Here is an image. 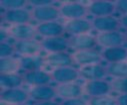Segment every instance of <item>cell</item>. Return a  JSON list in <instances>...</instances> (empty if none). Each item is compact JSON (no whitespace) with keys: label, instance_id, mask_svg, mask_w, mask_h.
<instances>
[{"label":"cell","instance_id":"6da1fadb","mask_svg":"<svg viewBox=\"0 0 127 105\" xmlns=\"http://www.w3.org/2000/svg\"><path fill=\"white\" fill-rule=\"evenodd\" d=\"M59 9L61 16L68 20L82 19L88 13V8L81 2H77V1L65 2L64 4L60 6Z\"/></svg>","mask_w":127,"mask_h":105},{"label":"cell","instance_id":"7a4b0ae2","mask_svg":"<svg viewBox=\"0 0 127 105\" xmlns=\"http://www.w3.org/2000/svg\"><path fill=\"white\" fill-rule=\"evenodd\" d=\"M51 76L53 81L58 84L75 82L80 77V72L74 66H63L54 68L51 72Z\"/></svg>","mask_w":127,"mask_h":105},{"label":"cell","instance_id":"3957f363","mask_svg":"<svg viewBox=\"0 0 127 105\" xmlns=\"http://www.w3.org/2000/svg\"><path fill=\"white\" fill-rule=\"evenodd\" d=\"M1 101L7 105H15V104H23L28 101L30 98L29 91L18 87V88H10L3 89L0 94Z\"/></svg>","mask_w":127,"mask_h":105},{"label":"cell","instance_id":"277c9868","mask_svg":"<svg viewBox=\"0 0 127 105\" xmlns=\"http://www.w3.org/2000/svg\"><path fill=\"white\" fill-rule=\"evenodd\" d=\"M88 13L95 17H104L112 16L116 10L115 2L108 1V0H95L92 1L88 6Z\"/></svg>","mask_w":127,"mask_h":105},{"label":"cell","instance_id":"5b68a950","mask_svg":"<svg viewBox=\"0 0 127 105\" xmlns=\"http://www.w3.org/2000/svg\"><path fill=\"white\" fill-rule=\"evenodd\" d=\"M32 18L40 23L56 21L60 14V9L54 5H48L43 7H35L31 10Z\"/></svg>","mask_w":127,"mask_h":105},{"label":"cell","instance_id":"8992f818","mask_svg":"<svg viewBox=\"0 0 127 105\" xmlns=\"http://www.w3.org/2000/svg\"><path fill=\"white\" fill-rule=\"evenodd\" d=\"M111 84L106 81L105 79H94V80H87L84 91L90 97H97L108 95L111 92Z\"/></svg>","mask_w":127,"mask_h":105},{"label":"cell","instance_id":"52a82bcc","mask_svg":"<svg viewBox=\"0 0 127 105\" xmlns=\"http://www.w3.org/2000/svg\"><path fill=\"white\" fill-rule=\"evenodd\" d=\"M31 19H32L31 11L27 10L26 8L7 10V11H4V13L2 14V20L12 25L29 24Z\"/></svg>","mask_w":127,"mask_h":105},{"label":"cell","instance_id":"ba28073f","mask_svg":"<svg viewBox=\"0 0 127 105\" xmlns=\"http://www.w3.org/2000/svg\"><path fill=\"white\" fill-rule=\"evenodd\" d=\"M15 51L22 57L28 56H38L43 51L41 42L36 40H22V41H15L14 43Z\"/></svg>","mask_w":127,"mask_h":105},{"label":"cell","instance_id":"9c48e42d","mask_svg":"<svg viewBox=\"0 0 127 105\" xmlns=\"http://www.w3.org/2000/svg\"><path fill=\"white\" fill-rule=\"evenodd\" d=\"M74 63L81 66L93 64V63H98L102 60L101 53L96 51L95 49L93 50H85V51H76L72 54Z\"/></svg>","mask_w":127,"mask_h":105},{"label":"cell","instance_id":"30bf717a","mask_svg":"<svg viewBox=\"0 0 127 105\" xmlns=\"http://www.w3.org/2000/svg\"><path fill=\"white\" fill-rule=\"evenodd\" d=\"M96 37H93L88 34L71 36L69 39V47L75 51H85V50H93L97 46Z\"/></svg>","mask_w":127,"mask_h":105},{"label":"cell","instance_id":"8fae6325","mask_svg":"<svg viewBox=\"0 0 127 105\" xmlns=\"http://www.w3.org/2000/svg\"><path fill=\"white\" fill-rule=\"evenodd\" d=\"M10 37L14 38L15 41L22 40H33L37 35L36 27L30 24H22V25H12L9 28Z\"/></svg>","mask_w":127,"mask_h":105},{"label":"cell","instance_id":"7c38bea8","mask_svg":"<svg viewBox=\"0 0 127 105\" xmlns=\"http://www.w3.org/2000/svg\"><path fill=\"white\" fill-rule=\"evenodd\" d=\"M92 26L95 30L100 32V33L118 31L119 28L121 27L120 21L113 16L95 17L92 20Z\"/></svg>","mask_w":127,"mask_h":105},{"label":"cell","instance_id":"4fadbf2b","mask_svg":"<svg viewBox=\"0 0 127 105\" xmlns=\"http://www.w3.org/2000/svg\"><path fill=\"white\" fill-rule=\"evenodd\" d=\"M46 64L53 66L54 68L63 67V66H72L74 63L73 57L67 52H58V53H49L45 57Z\"/></svg>","mask_w":127,"mask_h":105},{"label":"cell","instance_id":"5bb4252c","mask_svg":"<svg viewBox=\"0 0 127 105\" xmlns=\"http://www.w3.org/2000/svg\"><path fill=\"white\" fill-rule=\"evenodd\" d=\"M41 46L43 51L49 53H58V52H66L69 47V40L63 36L44 38L41 41Z\"/></svg>","mask_w":127,"mask_h":105},{"label":"cell","instance_id":"9a60e30c","mask_svg":"<svg viewBox=\"0 0 127 105\" xmlns=\"http://www.w3.org/2000/svg\"><path fill=\"white\" fill-rule=\"evenodd\" d=\"M36 30H37V34L44 38L59 37L62 36L63 33L65 32L64 25H62L56 21L39 23L36 26Z\"/></svg>","mask_w":127,"mask_h":105},{"label":"cell","instance_id":"2e32d148","mask_svg":"<svg viewBox=\"0 0 127 105\" xmlns=\"http://www.w3.org/2000/svg\"><path fill=\"white\" fill-rule=\"evenodd\" d=\"M93 28L92 22L89 20L82 18V19H74L68 20L64 24V30L66 33L72 35V36H77V35L88 34V32Z\"/></svg>","mask_w":127,"mask_h":105},{"label":"cell","instance_id":"e0dca14e","mask_svg":"<svg viewBox=\"0 0 127 105\" xmlns=\"http://www.w3.org/2000/svg\"><path fill=\"white\" fill-rule=\"evenodd\" d=\"M79 72H80V76L86 78L87 80L104 79V77L107 76L106 66L101 64L100 62L81 66L79 68Z\"/></svg>","mask_w":127,"mask_h":105},{"label":"cell","instance_id":"ac0fdd59","mask_svg":"<svg viewBox=\"0 0 127 105\" xmlns=\"http://www.w3.org/2000/svg\"><path fill=\"white\" fill-rule=\"evenodd\" d=\"M22 76H23L24 82L32 86L46 85V84H50V82L53 81L51 74L46 73L42 71V69H40V71H33V72H24Z\"/></svg>","mask_w":127,"mask_h":105},{"label":"cell","instance_id":"d6986e66","mask_svg":"<svg viewBox=\"0 0 127 105\" xmlns=\"http://www.w3.org/2000/svg\"><path fill=\"white\" fill-rule=\"evenodd\" d=\"M96 40H97V44L104 47L105 49L122 46L123 43L125 42L124 34H121L119 31L100 33L96 37Z\"/></svg>","mask_w":127,"mask_h":105},{"label":"cell","instance_id":"ffe728a7","mask_svg":"<svg viewBox=\"0 0 127 105\" xmlns=\"http://www.w3.org/2000/svg\"><path fill=\"white\" fill-rule=\"evenodd\" d=\"M30 98H32L34 101H48L53 100L56 96V89L49 84L46 85H38L32 86L29 90Z\"/></svg>","mask_w":127,"mask_h":105},{"label":"cell","instance_id":"44dd1931","mask_svg":"<svg viewBox=\"0 0 127 105\" xmlns=\"http://www.w3.org/2000/svg\"><path fill=\"white\" fill-rule=\"evenodd\" d=\"M57 96L63 99H69V98H76L81 97L83 93V88L80 84L76 82H68V83H61L58 84L56 87Z\"/></svg>","mask_w":127,"mask_h":105},{"label":"cell","instance_id":"7402d4cb","mask_svg":"<svg viewBox=\"0 0 127 105\" xmlns=\"http://www.w3.org/2000/svg\"><path fill=\"white\" fill-rule=\"evenodd\" d=\"M102 60L108 63L124 61L127 60V48L123 46L106 48L101 52Z\"/></svg>","mask_w":127,"mask_h":105},{"label":"cell","instance_id":"603a6c76","mask_svg":"<svg viewBox=\"0 0 127 105\" xmlns=\"http://www.w3.org/2000/svg\"><path fill=\"white\" fill-rule=\"evenodd\" d=\"M20 60V68L24 72H33V71H40L42 67L46 64L45 59L38 56H28V57H21Z\"/></svg>","mask_w":127,"mask_h":105},{"label":"cell","instance_id":"cb8c5ba5","mask_svg":"<svg viewBox=\"0 0 127 105\" xmlns=\"http://www.w3.org/2000/svg\"><path fill=\"white\" fill-rule=\"evenodd\" d=\"M24 83L23 76L16 74H0V84L3 89L18 88Z\"/></svg>","mask_w":127,"mask_h":105},{"label":"cell","instance_id":"d4e9b609","mask_svg":"<svg viewBox=\"0 0 127 105\" xmlns=\"http://www.w3.org/2000/svg\"><path fill=\"white\" fill-rule=\"evenodd\" d=\"M20 68V60L10 58H2L0 60V74H16Z\"/></svg>","mask_w":127,"mask_h":105},{"label":"cell","instance_id":"484cf974","mask_svg":"<svg viewBox=\"0 0 127 105\" xmlns=\"http://www.w3.org/2000/svg\"><path fill=\"white\" fill-rule=\"evenodd\" d=\"M107 75H111L114 78L127 76V60L108 63L106 66Z\"/></svg>","mask_w":127,"mask_h":105},{"label":"cell","instance_id":"4316f807","mask_svg":"<svg viewBox=\"0 0 127 105\" xmlns=\"http://www.w3.org/2000/svg\"><path fill=\"white\" fill-rule=\"evenodd\" d=\"M27 3L28 1H26V0H1L0 1V5L5 11L25 8Z\"/></svg>","mask_w":127,"mask_h":105},{"label":"cell","instance_id":"83f0119b","mask_svg":"<svg viewBox=\"0 0 127 105\" xmlns=\"http://www.w3.org/2000/svg\"><path fill=\"white\" fill-rule=\"evenodd\" d=\"M88 105H118L116 98H113L109 95L90 97L88 100Z\"/></svg>","mask_w":127,"mask_h":105},{"label":"cell","instance_id":"f1b7e54d","mask_svg":"<svg viewBox=\"0 0 127 105\" xmlns=\"http://www.w3.org/2000/svg\"><path fill=\"white\" fill-rule=\"evenodd\" d=\"M111 88L112 90L122 94V93H127V76L125 77H119V78H114L111 82Z\"/></svg>","mask_w":127,"mask_h":105},{"label":"cell","instance_id":"f546056e","mask_svg":"<svg viewBox=\"0 0 127 105\" xmlns=\"http://www.w3.org/2000/svg\"><path fill=\"white\" fill-rule=\"evenodd\" d=\"M16 53L14 43H10L8 41L0 42V58H10Z\"/></svg>","mask_w":127,"mask_h":105},{"label":"cell","instance_id":"4dcf8cb0","mask_svg":"<svg viewBox=\"0 0 127 105\" xmlns=\"http://www.w3.org/2000/svg\"><path fill=\"white\" fill-rule=\"evenodd\" d=\"M60 105H88V101H86L81 97H76V98L63 99Z\"/></svg>","mask_w":127,"mask_h":105},{"label":"cell","instance_id":"1f68e13d","mask_svg":"<svg viewBox=\"0 0 127 105\" xmlns=\"http://www.w3.org/2000/svg\"><path fill=\"white\" fill-rule=\"evenodd\" d=\"M28 3L30 5H32L33 8H35V7H43V6L53 5L54 1H52V0H29Z\"/></svg>","mask_w":127,"mask_h":105},{"label":"cell","instance_id":"d6a6232c","mask_svg":"<svg viewBox=\"0 0 127 105\" xmlns=\"http://www.w3.org/2000/svg\"><path fill=\"white\" fill-rule=\"evenodd\" d=\"M115 6H116V10L119 11L122 15L127 14V0H118V1H115Z\"/></svg>","mask_w":127,"mask_h":105},{"label":"cell","instance_id":"836d02e7","mask_svg":"<svg viewBox=\"0 0 127 105\" xmlns=\"http://www.w3.org/2000/svg\"><path fill=\"white\" fill-rule=\"evenodd\" d=\"M116 101L118 105H127V93L119 94L116 97Z\"/></svg>","mask_w":127,"mask_h":105},{"label":"cell","instance_id":"e575fe53","mask_svg":"<svg viewBox=\"0 0 127 105\" xmlns=\"http://www.w3.org/2000/svg\"><path fill=\"white\" fill-rule=\"evenodd\" d=\"M0 34H1V36H0V42H5V41H7V39L10 37L9 31L5 30L4 28H1V31H0Z\"/></svg>","mask_w":127,"mask_h":105},{"label":"cell","instance_id":"d590c367","mask_svg":"<svg viewBox=\"0 0 127 105\" xmlns=\"http://www.w3.org/2000/svg\"><path fill=\"white\" fill-rule=\"evenodd\" d=\"M32 105H60V104L53 100H48V101H35Z\"/></svg>","mask_w":127,"mask_h":105},{"label":"cell","instance_id":"8d00e7d4","mask_svg":"<svg viewBox=\"0 0 127 105\" xmlns=\"http://www.w3.org/2000/svg\"><path fill=\"white\" fill-rule=\"evenodd\" d=\"M119 21H120L121 27H123V28H125L127 30V14L126 15H122V17L119 19Z\"/></svg>","mask_w":127,"mask_h":105},{"label":"cell","instance_id":"74e56055","mask_svg":"<svg viewBox=\"0 0 127 105\" xmlns=\"http://www.w3.org/2000/svg\"><path fill=\"white\" fill-rule=\"evenodd\" d=\"M124 39H125V42H127V30H126V32L124 33Z\"/></svg>","mask_w":127,"mask_h":105},{"label":"cell","instance_id":"f35d334b","mask_svg":"<svg viewBox=\"0 0 127 105\" xmlns=\"http://www.w3.org/2000/svg\"><path fill=\"white\" fill-rule=\"evenodd\" d=\"M15 105H27V104H25V103H23V104H15Z\"/></svg>","mask_w":127,"mask_h":105}]
</instances>
